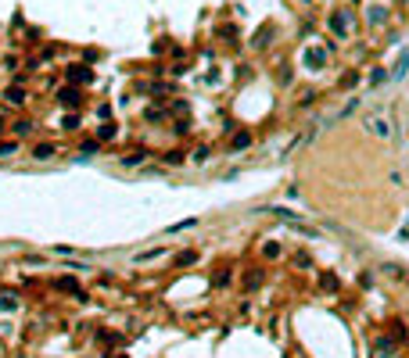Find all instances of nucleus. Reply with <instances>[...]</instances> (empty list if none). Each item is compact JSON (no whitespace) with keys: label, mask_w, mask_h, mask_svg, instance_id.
<instances>
[{"label":"nucleus","mask_w":409,"mask_h":358,"mask_svg":"<svg viewBox=\"0 0 409 358\" xmlns=\"http://www.w3.org/2000/svg\"><path fill=\"white\" fill-rule=\"evenodd\" d=\"M54 150H58L54 143H36V147H32V158H36V162H47V158H54Z\"/></svg>","instance_id":"f257e3e1"},{"label":"nucleus","mask_w":409,"mask_h":358,"mask_svg":"<svg viewBox=\"0 0 409 358\" xmlns=\"http://www.w3.org/2000/svg\"><path fill=\"white\" fill-rule=\"evenodd\" d=\"M115 136V126H101V140H111Z\"/></svg>","instance_id":"1a4fd4ad"},{"label":"nucleus","mask_w":409,"mask_h":358,"mask_svg":"<svg viewBox=\"0 0 409 358\" xmlns=\"http://www.w3.org/2000/svg\"><path fill=\"white\" fill-rule=\"evenodd\" d=\"M151 258H161V251H144V254H137V262H151Z\"/></svg>","instance_id":"6e6552de"},{"label":"nucleus","mask_w":409,"mask_h":358,"mask_svg":"<svg viewBox=\"0 0 409 358\" xmlns=\"http://www.w3.org/2000/svg\"><path fill=\"white\" fill-rule=\"evenodd\" d=\"M366 126H370V129H374L377 136H391V129L384 126V118H374V122H366Z\"/></svg>","instance_id":"7ed1b4c3"},{"label":"nucleus","mask_w":409,"mask_h":358,"mask_svg":"<svg viewBox=\"0 0 409 358\" xmlns=\"http://www.w3.org/2000/svg\"><path fill=\"white\" fill-rule=\"evenodd\" d=\"M18 150V143H0V158H8V154H15Z\"/></svg>","instance_id":"0eeeda50"},{"label":"nucleus","mask_w":409,"mask_h":358,"mask_svg":"<svg viewBox=\"0 0 409 358\" xmlns=\"http://www.w3.org/2000/svg\"><path fill=\"white\" fill-rule=\"evenodd\" d=\"M90 154H97V143L90 140V143H83V158H90Z\"/></svg>","instance_id":"9d476101"},{"label":"nucleus","mask_w":409,"mask_h":358,"mask_svg":"<svg viewBox=\"0 0 409 358\" xmlns=\"http://www.w3.org/2000/svg\"><path fill=\"white\" fill-rule=\"evenodd\" d=\"M144 158H147L144 150H137V154H126V158H122V165H140V162H144Z\"/></svg>","instance_id":"39448f33"},{"label":"nucleus","mask_w":409,"mask_h":358,"mask_svg":"<svg viewBox=\"0 0 409 358\" xmlns=\"http://www.w3.org/2000/svg\"><path fill=\"white\" fill-rule=\"evenodd\" d=\"M194 262H197V254H194V251H183V254H176V265H180V269H183V265H194Z\"/></svg>","instance_id":"20e7f679"},{"label":"nucleus","mask_w":409,"mask_h":358,"mask_svg":"<svg viewBox=\"0 0 409 358\" xmlns=\"http://www.w3.org/2000/svg\"><path fill=\"white\" fill-rule=\"evenodd\" d=\"M194 226H197L194 219H183V222H176V226H169L166 233H180V229H194Z\"/></svg>","instance_id":"423d86ee"},{"label":"nucleus","mask_w":409,"mask_h":358,"mask_svg":"<svg viewBox=\"0 0 409 358\" xmlns=\"http://www.w3.org/2000/svg\"><path fill=\"white\" fill-rule=\"evenodd\" d=\"M244 147H252V133H237L230 140V150H244Z\"/></svg>","instance_id":"f03ea898"}]
</instances>
